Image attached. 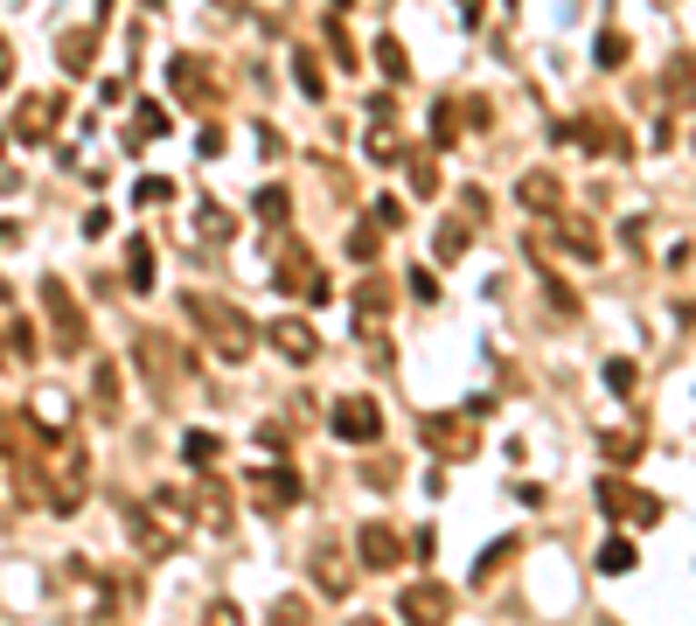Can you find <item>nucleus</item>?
<instances>
[{"label": "nucleus", "instance_id": "nucleus-1", "mask_svg": "<svg viewBox=\"0 0 696 626\" xmlns=\"http://www.w3.org/2000/svg\"><path fill=\"white\" fill-rule=\"evenodd\" d=\"M335 431H348V439H369V431H377L369 404H341V411H335Z\"/></svg>", "mask_w": 696, "mask_h": 626}, {"label": "nucleus", "instance_id": "nucleus-2", "mask_svg": "<svg viewBox=\"0 0 696 626\" xmlns=\"http://www.w3.org/2000/svg\"><path fill=\"white\" fill-rule=\"evenodd\" d=\"M404 612H411V620H439V612H446V591H411Z\"/></svg>", "mask_w": 696, "mask_h": 626}, {"label": "nucleus", "instance_id": "nucleus-3", "mask_svg": "<svg viewBox=\"0 0 696 626\" xmlns=\"http://www.w3.org/2000/svg\"><path fill=\"white\" fill-rule=\"evenodd\" d=\"M599 564H606V570H627V564H634V550H627V543H606V557H599Z\"/></svg>", "mask_w": 696, "mask_h": 626}]
</instances>
